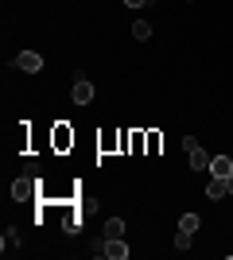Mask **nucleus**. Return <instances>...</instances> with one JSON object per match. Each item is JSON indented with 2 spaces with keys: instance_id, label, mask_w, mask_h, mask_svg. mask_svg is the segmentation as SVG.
Listing matches in <instances>:
<instances>
[{
  "instance_id": "4",
  "label": "nucleus",
  "mask_w": 233,
  "mask_h": 260,
  "mask_svg": "<svg viewBox=\"0 0 233 260\" xmlns=\"http://www.w3.org/2000/svg\"><path fill=\"white\" fill-rule=\"evenodd\" d=\"M101 256H109V260H128V245H124V237L105 241V245H101Z\"/></svg>"
},
{
  "instance_id": "7",
  "label": "nucleus",
  "mask_w": 233,
  "mask_h": 260,
  "mask_svg": "<svg viewBox=\"0 0 233 260\" xmlns=\"http://www.w3.org/2000/svg\"><path fill=\"white\" fill-rule=\"evenodd\" d=\"M70 144H74V132H70L66 124H58V128H55V148H58V152H66Z\"/></svg>"
},
{
  "instance_id": "17",
  "label": "nucleus",
  "mask_w": 233,
  "mask_h": 260,
  "mask_svg": "<svg viewBox=\"0 0 233 260\" xmlns=\"http://www.w3.org/2000/svg\"><path fill=\"white\" fill-rule=\"evenodd\" d=\"M225 186H229V194H233V175H229V179H225Z\"/></svg>"
},
{
  "instance_id": "13",
  "label": "nucleus",
  "mask_w": 233,
  "mask_h": 260,
  "mask_svg": "<svg viewBox=\"0 0 233 260\" xmlns=\"http://www.w3.org/2000/svg\"><path fill=\"white\" fill-rule=\"evenodd\" d=\"M62 229H66V233H78V229H82V217H78V214H66V217H62Z\"/></svg>"
},
{
  "instance_id": "8",
  "label": "nucleus",
  "mask_w": 233,
  "mask_h": 260,
  "mask_svg": "<svg viewBox=\"0 0 233 260\" xmlns=\"http://www.w3.org/2000/svg\"><path fill=\"white\" fill-rule=\"evenodd\" d=\"M0 249H4V252H20V233H16V229H4V237H0Z\"/></svg>"
},
{
  "instance_id": "12",
  "label": "nucleus",
  "mask_w": 233,
  "mask_h": 260,
  "mask_svg": "<svg viewBox=\"0 0 233 260\" xmlns=\"http://www.w3.org/2000/svg\"><path fill=\"white\" fill-rule=\"evenodd\" d=\"M132 35H136V39H148V35H152V23H148V20H136L132 23Z\"/></svg>"
},
{
  "instance_id": "2",
  "label": "nucleus",
  "mask_w": 233,
  "mask_h": 260,
  "mask_svg": "<svg viewBox=\"0 0 233 260\" xmlns=\"http://www.w3.org/2000/svg\"><path fill=\"white\" fill-rule=\"evenodd\" d=\"M31 194H35V179L31 175H20V179L12 183V198H16V202H27Z\"/></svg>"
},
{
  "instance_id": "6",
  "label": "nucleus",
  "mask_w": 233,
  "mask_h": 260,
  "mask_svg": "<svg viewBox=\"0 0 233 260\" xmlns=\"http://www.w3.org/2000/svg\"><path fill=\"white\" fill-rule=\"evenodd\" d=\"M70 98H74L78 105H89V101H93V86H89L86 78H74V93H70Z\"/></svg>"
},
{
  "instance_id": "10",
  "label": "nucleus",
  "mask_w": 233,
  "mask_h": 260,
  "mask_svg": "<svg viewBox=\"0 0 233 260\" xmlns=\"http://www.w3.org/2000/svg\"><path fill=\"white\" fill-rule=\"evenodd\" d=\"M206 194H210L214 202H218V198H225V194H229V186H225V179H210V186H206Z\"/></svg>"
},
{
  "instance_id": "15",
  "label": "nucleus",
  "mask_w": 233,
  "mask_h": 260,
  "mask_svg": "<svg viewBox=\"0 0 233 260\" xmlns=\"http://www.w3.org/2000/svg\"><path fill=\"white\" fill-rule=\"evenodd\" d=\"M140 144H148V136H144V132H132V136H128V148L140 152Z\"/></svg>"
},
{
  "instance_id": "11",
  "label": "nucleus",
  "mask_w": 233,
  "mask_h": 260,
  "mask_svg": "<svg viewBox=\"0 0 233 260\" xmlns=\"http://www.w3.org/2000/svg\"><path fill=\"white\" fill-rule=\"evenodd\" d=\"M198 225H202V217H198V214H183V217H179V229H187V233H194Z\"/></svg>"
},
{
  "instance_id": "5",
  "label": "nucleus",
  "mask_w": 233,
  "mask_h": 260,
  "mask_svg": "<svg viewBox=\"0 0 233 260\" xmlns=\"http://www.w3.org/2000/svg\"><path fill=\"white\" fill-rule=\"evenodd\" d=\"M210 175H214V179H229V175H233V159H229V155H214V159H210Z\"/></svg>"
},
{
  "instance_id": "3",
  "label": "nucleus",
  "mask_w": 233,
  "mask_h": 260,
  "mask_svg": "<svg viewBox=\"0 0 233 260\" xmlns=\"http://www.w3.org/2000/svg\"><path fill=\"white\" fill-rule=\"evenodd\" d=\"M16 66L27 70V74H39V70H43V58H39L35 51H20V54H16Z\"/></svg>"
},
{
  "instance_id": "9",
  "label": "nucleus",
  "mask_w": 233,
  "mask_h": 260,
  "mask_svg": "<svg viewBox=\"0 0 233 260\" xmlns=\"http://www.w3.org/2000/svg\"><path fill=\"white\" fill-rule=\"evenodd\" d=\"M117 237H124V221L121 217H109L105 221V241H117Z\"/></svg>"
},
{
  "instance_id": "14",
  "label": "nucleus",
  "mask_w": 233,
  "mask_h": 260,
  "mask_svg": "<svg viewBox=\"0 0 233 260\" xmlns=\"http://www.w3.org/2000/svg\"><path fill=\"white\" fill-rule=\"evenodd\" d=\"M175 249H179V252L190 249V233H187V229H179V233H175Z\"/></svg>"
},
{
  "instance_id": "16",
  "label": "nucleus",
  "mask_w": 233,
  "mask_h": 260,
  "mask_svg": "<svg viewBox=\"0 0 233 260\" xmlns=\"http://www.w3.org/2000/svg\"><path fill=\"white\" fill-rule=\"evenodd\" d=\"M124 4H128V8H144L148 0H124Z\"/></svg>"
},
{
  "instance_id": "1",
  "label": "nucleus",
  "mask_w": 233,
  "mask_h": 260,
  "mask_svg": "<svg viewBox=\"0 0 233 260\" xmlns=\"http://www.w3.org/2000/svg\"><path fill=\"white\" fill-rule=\"evenodd\" d=\"M183 148H187V155H190V171H210V159H214V155L202 152L198 144H194V136H187V140H183Z\"/></svg>"
}]
</instances>
